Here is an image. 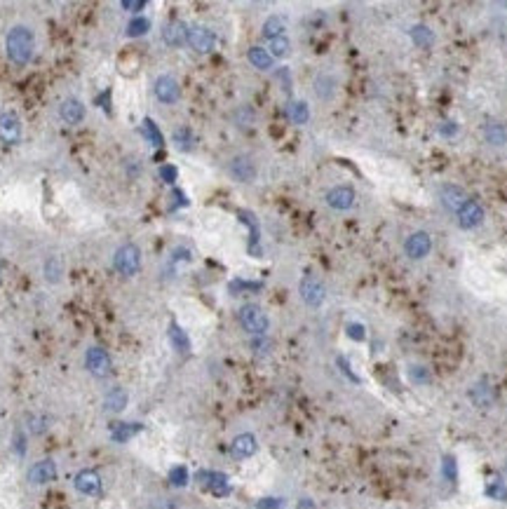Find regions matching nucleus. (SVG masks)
<instances>
[{"instance_id":"nucleus-30","label":"nucleus","mask_w":507,"mask_h":509,"mask_svg":"<svg viewBox=\"0 0 507 509\" xmlns=\"http://www.w3.org/2000/svg\"><path fill=\"white\" fill-rule=\"evenodd\" d=\"M61 275H63L61 261L56 259V256H52V259L45 263V277H47V282H59V280H61Z\"/></svg>"},{"instance_id":"nucleus-23","label":"nucleus","mask_w":507,"mask_h":509,"mask_svg":"<svg viewBox=\"0 0 507 509\" xmlns=\"http://www.w3.org/2000/svg\"><path fill=\"white\" fill-rule=\"evenodd\" d=\"M249 61H252V66H256L259 70L273 68V56H271L268 50H263V47H252V50H249Z\"/></svg>"},{"instance_id":"nucleus-34","label":"nucleus","mask_w":507,"mask_h":509,"mask_svg":"<svg viewBox=\"0 0 507 509\" xmlns=\"http://www.w3.org/2000/svg\"><path fill=\"white\" fill-rule=\"evenodd\" d=\"M287 54H289V40L285 36L271 40V56H273V59H275V56H287Z\"/></svg>"},{"instance_id":"nucleus-21","label":"nucleus","mask_w":507,"mask_h":509,"mask_svg":"<svg viewBox=\"0 0 507 509\" xmlns=\"http://www.w3.org/2000/svg\"><path fill=\"white\" fill-rule=\"evenodd\" d=\"M169 340H172V345L176 347V352H181V354H186L190 350V340H188V336H186V331L179 324H174V321H172L169 324Z\"/></svg>"},{"instance_id":"nucleus-14","label":"nucleus","mask_w":507,"mask_h":509,"mask_svg":"<svg viewBox=\"0 0 507 509\" xmlns=\"http://www.w3.org/2000/svg\"><path fill=\"white\" fill-rule=\"evenodd\" d=\"M56 476V465L54 460H40L36 462L33 467L29 469V481L36 483V486H43V483H50Z\"/></svg>"},{"instance_id":"nucleus-35","label":"nucleus","mask_w":507,"mask_h":509,"mask_svg":"<svg viewBox=\"0 0 507 509\" xmlns=\"http://www.w3.org/2000/svg\"><path fill=\"white\" fill-rule=\"evenodd\" d=\"M169 481L174 483V486H186V481H188V472H186V467H174V469H172Z\"/></svg>"},{"instance_id":"nucleus-27","label":"nucleus","mask_w":507,"mask_h":509,"mask_svg":"<svg viewBox=\"0 0 507 509\" xmlns=\"http://www.w3.org/2000/svg\"><path fill=\"white\" fill-rule=\"evenodd\" d=\"M125 406H127V392L125 390L115 388L113 392H108V397H106V409L108 411H123Z\"/></svg>"},{"instance_id":"nucleus-7","label":"nucleus","mask_w":507,"mask_h":509,"mask_svg":"<svg viewBox=\"0 0 507 509\" xmlns=\"http://www.w3.org/2000/svg\"><path fill=\"white\" fill-rule=\"evenodd\" d=\"M430 249H432V240H430V235L423 233V230L414 233L407 240V244H404V251H407V256H409V259H414V261L425 259V256L430 254Z\"/></svg>"},{"instance_id":"nucleus-8","label":"nucleus","mask_w":507,"mask_h":509,"mask_svg":"<svg viewBox=\"0 0 507 509\" xmlns=\"http://www.w3.org/2000/svg\"><path fill=\"white\" fill-rule=\"evenodd\" d=\"M481 221H484V209H481V204L474 202V199H467L458 211V225L465 230H472V228H477V225H481Z\"/></svg>"},{"instance_id":"nucleus-32","label":"nucleus","mask_w":507,"mask_h":509,"mask_svg":"<svg viewBox=\"0 0 507 509\" xmlns=\"http://www.w3.org/2000/svg\"><path fill=\"white\" fill-rule=\"evenodd\" d=\"M470 397L474 399V404H479V406H489L491 404V390L486 388V385H477L472 392H470Z\"/></svg>"},{"instance_id":"nucleus-3","label":"nucleus","mask_w":507,"mask_h":509,"mask_svg":"<svg viewBox=\"0 0 507 509\" xmlns=\"http://www.w3.org/2000/svg\"><path fill=\"white\" fill-rule=\"evenodd\" d=\"M240 324L245 326V331L254 333V336H263L268 331V314L259 305L249 303V305L240 310Z\"/></svg>"},{"instance_id":"nucleus-22","label":"nucleus","mask_w":507,"mask_h":509,"mask_svg":"<svg viewBox=\"0 0 507 509\" xmlns=\"http://www.w3.org/2000/svg\"><path fill=\"white\" fill-rule=\"evenodd\" d=\"M287 115H289V120H292L294 125H305L308 118H310L305 101H292V104L287 106Z\"/></svg>"},{"instance_id":"nucleus-25","label":"nucleus","mask_w":507,"mask_h":509,"mask_svg":"<svg viewBox=\"0 0 507 509\" xmlns=\"http://www.w3.org/2000/svg\"><path fill=\"white\" fill-rule=\"evenodd\" d=\"M315 92L319 99H331L333 92H336V80L331 78V75H317L315 80Z\"/></svg>"},{"instance_id":"nucleus-16","label":"nucleus","mask_w":507,"mask_h":509,"mask_svg":"<svg viewBox=\"0 0 507 509\" xmlns=\"http://www.w3.org/2000/svg\"><path fill=\"white\" fill-rule=\"evenodd\" d=\"M162 40L169 47H181L183 43H188V26L183 22H169L162 31Z\"/></svg>"},{"instance_id":"nucleus-38","label":"nucleus","mask_w":507,"mask_h":509,"mask_svg":"<svg viewBox=\"0 0 507 509\" xmlns=\"http://www.w3.org/2000/svg\"><path fill=\"white\" fill-rule=\"evenodd\" d=\"M491 495V498H496V500H505L507 502V488L503 486V483H491L489 486V491H486Z\"/></svg>"},{"instance_id":"nucleus-17","label":"nucleus","mask_w":507,"mask_h":509,"mask_svg":"<svg viewBox=\"0 0 507 509\" xmlns=\"http://www.w3.org/2000/svg\"><path fill=\"white\" fill-rule=\"evenodd\" d=\"M59 113L66 125H78V122L85 118V106H82V101H78V99H66L61 104Z\"/></svg>"},{"instance_id":"nucleus-33","label":"nucleus","mask_w":507,"mask_h":509,"mask_svg":"<svg viewBox=\"0 0 507 509\" xmlns=\"http://www.w3.org/2000/svg\"><path fill=\"white\" fill-rule=\"evenodd\" d=\"M141 427L139 425H118V427L113 430V439L115 441H125V439H130L132 434H137Z\"/></svg>"},{"instance_id":"nucleus-39","label":"nucleus","mask_w":507,"mask_h":509,"mask_svg":"<svg viewBox=\"0 0 507 509\" xmlns=\"http://www.w3.org/2000/svg\"><path fill=\"white\" fill-rule=\"evenodd\" d=\"M348 336L352 340H364V338H367V333H364V326L362 324H350L348 326Z\"/></svg>"},{"instance_id":"nucleus-36","label":"nucleus","mask_w":507,"mask_h":509,"mask_svg":"<svg viewBox=\"0 0 507 509\" xmlns=\"http://www.w3.org/2000/svg\"><path fill=\"white\" fill-rule=\"evenodd\" d=\"M176 176H179L176 167H172V165L160 167V178H162L165 183H174V181H176Z\"/></svg>"},{"instance_id":"nucleus-1","label":"nucleus","mask_w":507,"mask_h":509,"mask_svg":"<svg viewBox=\"0 0 507 509\" xmlns=\"http://www.w3.org/2000/svg\"><path fill=\"white\" fill-rule=\"evenodd\" d=\"M5 47H8V56L15 63H27L33 54V33H31V29L15 26L8 33Z\"/></svg>"},{"instance_id":"nucleus-40","label":"nucleus","mask_w":507,"mask_h":509,"mask_svg":"<svg viewBox=\"0 0 507 509\" xmlns=\"http://www.w3.org/2000/svg\"><path fill=\"white\" fill-rule=\"evenodd\" d=\"M144 8H146L144 0H123V10L127 12H141Z\"/></svg>"},{"instance_id":"nucleus-42","label":"nucleus","mask_w":507,"mask_h":509,"mask_svg":"<svg viewBox=\"0 0 507 509\" xmlns=\"http://www.w3.org/2000/svg\"><path fill=\"white\" fill-rule=\"evenodd\" d=\"M505 469H507V467H505Z\"/></svg>"},{"instance_id":"nucleus-15","label":"nucleus","mask_w":507,"mask_h":509,"mask_svg":"<svg viewBox=\"0 0 507 509\" xmlns=\"http://www.w3.org/2000/svg\"><path fill=\"white\" fill-rule=\"evenodd\" d=\"M75 488L82 493V495H99L101 493V479L99 474L94 472V469H82L75 476Z\"/></svg>"},{"instance_id":"nucleus-28","label":"nucleus","mask_w":507,"mask_h":509,"mask_svg":"<svg viewBox=\"0 0 507 509\" xmlns=\"http://www.w3.org/2000/svg\"><path fill=\"white\" fill-rule=\"evenodd\" d=\"M411 40L418 45V47H430V45H432V40H434V36H432V31H430L427 26L418 24V26L411 29Z\"/></svg>"},{"instance_id":"nucleus-4","label":"nucleus","mask_w":507,"mask_h":509,"mask_svg":"<svg viewBox=\"0 0 507 509\" xmlns=\"http://www.w3.org/2000/svg\"><path fill=\"white\" fill-rule=\"evenodd\" d=\"M85 366L92 376L106 378L113 369V362H111V357H108L106 350H101V347H89L87 354H85Z\"/></svg>"},{"instance_id":"nucleus-37","label":"nucleus","mask_w":507,"mask_h":509,"mask_svg":"<svg viewBox=\"0 0 507 509\" xmlns=\"http://www.w3.org/2000/svg\"><path fill=\"white\" fill-rule=\"evenodd\" d=\"M437 130H439L441 137L451 139V137H455V134H458V125H455V122H451V120H446V122H441Z\"/></svg>"},{"instance_id":"nucleus-2","label":"nucleus","mask_w":507,"mask_h":509,"mask_svg":"<svg viewBox=\"0 0 507 509\" xmlns=\"http://www.w3.org/2000/svg\"><path fill=\"white\" fill-rule=\"evenodd\" d=\"M113 266L118 270L120 275H137L139 268H141V251L139 247H134V244H123L118 251H115L113 256Z\"/></svg>"},{"instance_id":"nucleus-20","label":"nucleus","mask_w":507,"mask_h":509,"mask_svg":"<svg viewBox=\"0 0 507 509\" xmlns=\"http://www.w3.org/2000/svg\"><path fill=\"white\" fill-rule=\"evenodd\" d=\"M484 139L489 141L491 146H505L507 144L505 125H500V122H496V120H489L484 125Z\"/></svg>"},{"instance_id":"nucleus-41","label":"nucleus","mask_w":507,"mask_h":509,"mask_svg":"<svg viewBox=\"0 0 507 509\" xmlns=\"http://www.w3.org/2000/svg\"><path fill=\"white\" fill-rule=\"evenodd\" d=\"M282 505L280 500H275V498H268V500H261L259 502V509H278Z\"/></svg>"},{"instance_id":"nucleus-9","label":"nucleus","mask_w":507,"mask_h":509,"mask_svg":"<svg viewBox=\"0 0 507 509\" xmlns=\"http://www.w3.org/2000/svg\"><path fill=\"white\" fill-rule=\"evenodd\" d=\"M214 33H211L209 29H204V26H190L188 29V45L195 52H200V54H207L214 50Z\"/></svg>"},{"instance_id":"nucleus-11","label":"nucleus","mask_w":507,"mask_h":509,"mask_svg":"<svg viewBox=\"0 0 507 509\" xmlns=\"http://www.w3.org/2000/svg\"><path fill=\"white\" fill-rule=\"evenodd\" d=\"M439 199H441V204H444L448 211H455V214H458L460 207H463V204L470 197H467V192L460 188V185H451V183H448V185H441Z\"/></svg>"},{"instance_id":"nucleus-6","label":"nucleus","mask_w":507,"mask_h":509,"mask_svg":"<svg viewBox=\"0 0 507 509\" xmlns=\"http://www.w3.org/2000/svg\"><path fill=\"white\" fill-rule=\"evenodd\" d=\"M228 172H230V176L240 183H252L256 178V165H254V160L247 155H237L230 160Z\"/></svg>"},{"instance_id":"nucleus-12","label":"nucleus","mask_w":507,"mask_h":509,"mask_svg":"<svg viewBox=\"0 0 507 509\" xmlns=\"http://www.w3.org/2000/svg\"><path fill=\"white\" fill-rule=\"evenodd\" d=\"M326 204L338 211L350 209L352 204H355V190H352L350 185H336V188H331L326 192Z\"/></svg>"},{"instance_id":"nucleus-26","label":"nucleus","mask_w":507,"mask_h":509,"mask_svg":"<svg viewBox=\"0 0 507 509\" xmlns=\"http://www.w3.org/2000/svg\"><path fill=\"white\" fill-rule=\"evenodd\" d=\"M263 36H266L268 40H275V38L285 36V19L282 17L266 19V24H263Z\"/></svg>"},{"instance_id":"nucleus-10","label":"nucleus","mask_w":507,"mask_h":509,"mask_svg":"<svg viewBox=\"0 0 507 509\" xmlns=\"http://www.w3.org/2000/svg\"><path fill=\"white\" fill-rule=\"evenodd\" d=\"M156 96L162 104H176L179 96H181V87H179L176 78L172 75H160L156 80Z\"/></svg>"},{"instance_id":"nucleus-29","label":"nucleus","mask_w":507,"mask_h":509,"mask_svg":"<svg viewBox=\"0 0 507 509\" xmlns=\"http://www.w3.org/2000/svg\"><path fill=\"white\" fill-rule=\"evenodd\" d=\"M149 29H151V22H149V19H144V17H134L132 22L127 24V36L139 38V36L149 33Z\"/></svg>"},{"instance_id":"nucleus-18","label":"nucleus","mask_w":507,"mask_h":509,"mask_svg":"<svg viewBox=\"0 0 507 509\" xmlns=\"http://www.w3.org/2000/svg\"><path fill=\"white\" fill-rule=\"evenodd\" d=\"M256 448L259 446H256L254 434H240V436H235L233 446H230V453H233L235 457H240V460H245V457L256 453Z\"/></svg>"},{"instance_id":"nucleus-24","label":"nucleus","mask_w":507,"mask_h":509,"mask_svg":"<svg viewBox=\"0 0 507 509\" xmlns=\"http://www.w3.org/2000/svg\"><path fill=\"white\" fill-rule=\"evenodd\" d=\"M141 134H144L146 141H149L151 146H156V148H160L165 144V139H162V134H160L158 125L151 118H146L144 122H141Z\"/></svg>"},{"instance_id":"nucleus-13","label":"nucleus","mask_w":507,"mask_h":509,"mask_svg":"<svg viewBox=\"0 0 507 509\" xmlns=\"http://www.w3.org/2000/svg\"><path fill=\"white\" fill-rule=\"evenodd\" d=\"M19 137H22V125H19L17 115L15 113L0 115V139L5 144H17Z\"/></svg>"},{"instance_id":"nucleus-5","label":"nucleus","mask_w":507,"mask_h":509,"mask_svg":"<svg viewBox=\"0 0 507 509\" xmlns=\"http://www.w3.org/2000/svg\"><path fill=\"white\" fill-rule=\"evenodd\" d=\"M301 298H303L308 305H312V307H317V305H322V301H324V284L317 280L315 275H305L303 280H301Z\"/></svg>"},{"instance_id":"nucleus-31","label":"nucleus","mask_w":507,"mask_h":509,"mask_svg":"<svg viewBox=\"0 0 507 509\" xmlns=\"http://www.w3.org/2000/svg\"><path fill=\"white\" fill-rule=\"evenodd\" d=\"M174 144L179 151H192V134L188 127H181V130L174 132Z\"/></svg>"},{"instance_id":"nucleus-19","label":"nucleus","mask_w":507,"mask_h":509,"mask_svg":"<svg viewBox=\"0 0 507 509\" xmlns=\"http://www.w3.org/2000/svg\"><path fill=\"white\" fill-rule=\"evenodd\" d=\"M197 479L204 486H209V491H214L216 495H226L230 488H228V479L223 474H216V472H202L197 474Z\"/></svg>"}]
</instances>
